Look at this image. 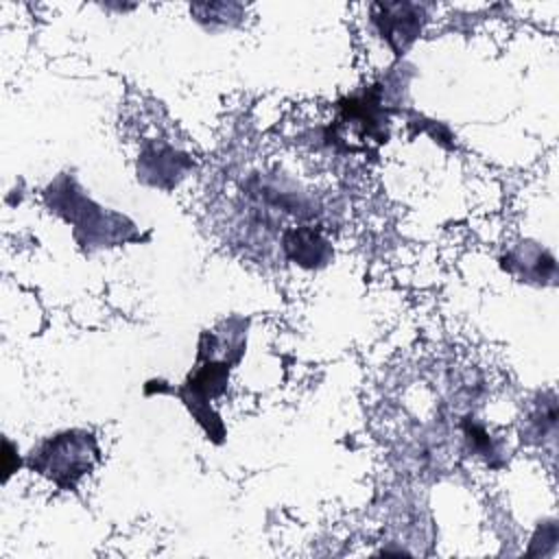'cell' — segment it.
<instances>
[{
	"label": "cell",
	"mask_w": 559,
	"mask_h": 559,
	"mask_svg": "<svg viewBox=\"0 0 559 559\" xmlns=\"http://www.w3.org/2000/svg\"><path fill=\"white\" fill-rule=\"evenodd\" d=\"M247 319L231 317L216 330H205L199 336L197 360L183 384L168 386L164 380H148L144 393H170L183 402L192 419L203 428L212 443L225 441V424L212 402L227 391L229 373L240 362L247 347Z\"/></svg>",
	"instance_id": "6da1fadb"
},
{
	"label": "cell",
	"mask_w": 559,
	"mask_h": 559,
	"mask_svg": "<svg viewBox=\"0 0 559 559\" xmlns=\"http://www.w3.org/2000/svg\"><path fill=\"white\" fill-rule=\"evenodd\" d=\"M44 201L52 214L61 216L72 227L74 240L87 253L142 240L133 221L98 205L68 173L57 175V179L46 186Z\"/></svg>",
	"instance_id": "7a4b0ae2"
},
{
	"label": "cell",
	"mask_w": 559,
	"mask_h": 559,
	"mask_svg": "<svg viewBox=\"0 0 559 559\" xmlns=\"http://www.w3.org/2000/svg\"><path fill=\"white\" fill-rule=\"evenodd\" d=\"M100 459L98 441L87 430H61L44 439L26 456L28 469L46 476L59 489H76L79 480L87 476Z\"/></svg>",
	"instance_id": "3957f363"
},
{
	"label": "cell",
	"mask_w": 559,
	"mask_h": 559,
	"mask_svg": "<svg viewBox=\"0 0 559 559\" xmlns=\"http://www.w3.org/2000/svg\"><path fill=\"white\" fill-rule=\"evenodd\" d=\"M371 24L395 52V57H402L421 35L426 24V9L424 4L415 2H373Z\"/></svg>",
	"instance_id": "277c9868"
},
{
	"label": "cell",
	"mask_w": 559,
	"mask_h": 559,
	"mask_svg": "<svg viewBox=\"0 0 559 559\" xmlns=\"http://www.w3.org/2000/svg\"><path fill=\"white\" fill-rule=\"evenodd\" d=\"M500 266L518 282L533 286H552L557 282V260L555 255L533 240H522L513 245L502 258Z\"/></svg>",
	"instance_id": "5b68a950"
},
{
	"label": "cell",
	"mask_w": 559,
	"mask_h": 559,
	"mask_svg": "<svg viewBox=\"0 0 559 559\" xmlns=\"http://www.w3.org/2000/svg\"><path fill=\"white\" fill-rule=\"evenodd\" d=\"M192 168V159L186 153H179L170 144H146L138 159V179L153 188L173 190L186 173Z\"/></svg>",
	"instance_id": "8992f818"
},
{
	"label": "cell",
	"mask_w": 559,
	"mask_h": 559,
	"mask_svg": "<svg viewBox=\"0 0 559 559\" xmlns=\"http://www.w3.org/2000/svg\"><path fill=\"white\" fill-rule=\"evenodd\" d=\"M282 251L286 260L304 269H321L334 255L328 238L312 225H299V227L286 229L282 234Z\"/></svg>",
	"instance_id": "52a82bcc"
},
{
	"label": "cell",
	"mask_w": 559,
	"mask_h": 559,
	"mask_svg": "<svg viewBox=\"0 0 559 559\" xmlns=\"http://www.w3.org/2000/svg\"><path fill=\"white\" fill-rule=\"evenodd\" d=\"M557 421H559V413H557L555 393H542L524 419L522 441L542 443V445L546 441H555Z\"/></svg>",
	"instance_id": "ba28073f"
},
{
	"label": "cell",
	"mask_w": 559,
	"mask_h": 559,
	"mask_svg": "<svg viewBox=\"0 0 559 559\" xmlns=\"http://www.w3.org/2000/svg\"><path fill=\"white\" fill-rule=\"evenodd\" d=\"M463 432H465V439L469 441V448L485 456L493 467H496V456H498V450H496V443L491 441V437L485 432V428L480 424L474 421V417H465L463 421Z\"/></svg>",
	"instance_id": "9c48e42d"
}]
</instances>
